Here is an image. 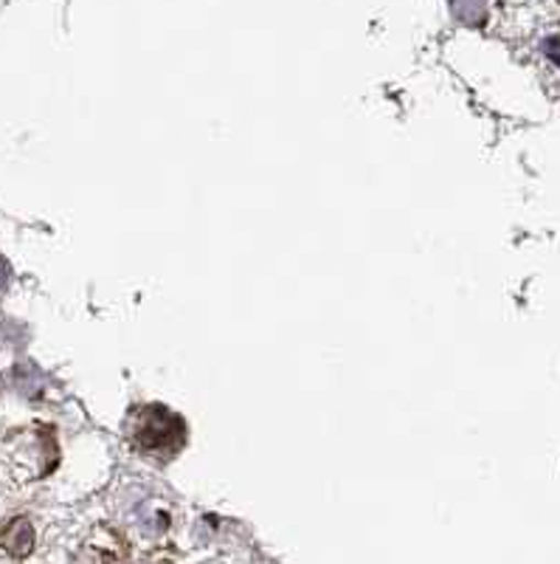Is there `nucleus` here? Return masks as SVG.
Returning a JSON list of instances; mask_svg holds the SVG:
<instances>
[{"label": "nucleus", "instance_id": "1", "mask_svg": "<svg viewBox=\"0 0 560 564\" xmlns=\"http://www.w3.org/2000/svg\"><path fill=\"white\" fill-rule=\"evenodd\" d=\"M34 547V531L29 520H12L0 531V551L12 553L14 558H26Z\"/></svg>", "mask_w": 560, "mask_h": 564}]
</instances>
